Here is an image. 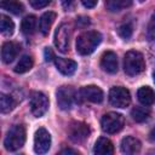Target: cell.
<instances>
[{
  "mask_svg": "<svg viewBox=\"0 0 155 155\" xmlns=\"http://www.w3.org/2000/svg\"><path fill=\"white\" fill-rule=\"evenodd\" d=\"M101 41H102L101 33L96 30L85 31L81 35H79V38L76 39V51L82 56L90 54L96 50V47L101 44Z\"/></svg>",
  "mask_w": 155,
  "mask_h": 155,
  "instance_id": "6da1fadb",
  "label": "cell"
},
{
  "mask_svg": "<svg viewBox=\"0 0 155 155\" xmlns=\"http://www.w3.org/2000/svg\"><path fill=\"white\" fill-rule=\"evenodd\" d=\"M145 68V62L144 57L140 52L138 51H128L125 54L124 58V69L125 73L133 76L140 74Z\"/></svg>",
  "mask_w": 155,
  "mask_h": 155,
  "instance_id": "7a4b0ae2",
  "label": "cell"
},
{
  "mask_svg": "<svg viewBox=\"0 0 155 155\" xmlns=\"http://www.w3.org/2000/svg\"><path fill=\"white\" fill-rule=\"evenodd\" d=\"M25 142V130L22 125H15L12 126L5 137L4 145L8 151H15L23 147Z\"/></svg>",
  "mask_w": 155,
  "mask_h": 155,
  "instance_id": "3957f363",
  "label": "cell"
},
{
  "mask_svg": "<svg viewBox=\"0 0 155 155\" xmlns=\"http://www.w3.org/2000/svg\"><path fill=\"white\" fill-rule=\"evenodd\" d=\"M124 125H125V117L121 114L114 113V111L104 114L102 120H101L102 130L107 133H110V134L121 131Z\"/></svg>",
  "mask_w": 155,
  "mask_h": 155,
  "instance_id": "277c9868",
  "label": "cell"
},
{
  "mask_svg": "<svg viewBox=\"0 0 155 155\" xmlns=\"http://www.w3.org/2000/svg\"><path fill=\"white\" fill-rule=\"evenodd\" d=\"M48 109V98L46 94L39 91H34L30 94V110L36 117L42 116Z\"/></svg>",
  "mask_w": 155,
  "mask_h": 155,
  "instance_id": "5b68a950",
  "label": "cell"
},
{
  "mask_svg": "<svg viewBox=\"0 0 155 155\" xmlns=\"http://www.w3.org/2000/svg\"><path fill=\"white\" fill-rule=\"evenodd\" d=\"M109 102L111 105L116 108H125L130 104L131 102V94L130 91L125 87L116 86L113 87L109 91Z\"/></svg>",
  "mask_w": 155,
  "mask_h": 155,
  "instance_id": "8992f818",
  "label": "cell"
},
{
  "mask_svg": "<svg viewBox=\"0 0 155 155\" xmlns=\"http://www.w3.org/2000/svg\"><path fill=\"white\" fill-rule=\"evenodd\" d=\"M51 134L44 127H40L34 136V151L39 155H44L50 150Z\"/></svg>",
  "mask_w": 155,
  "mask_h": 155,
  "instance_id": "52a82bcc",
  "label": "cell"
},
{
  "mask_svg": "<svg viewBox=\"0 0 155 155\" xmlns=\"http://www.w3.org/2000/svg\"><path fill=\"white\" fill-rule=\"evenodd\" d=\"M70 39V28L67 23H62L54 33V46L62 53L68 52Z\"/></svg>",
  "mask_w": 155,
  "mask_h": 155,
  "instance_id": "ba28073f",
  "label": "cell"
},
{
  "mask_svg": "<svg viewBox=\"0 0 155 155\" xmlns=\"http://www.w3.org/2000/svg\"><path fill=\"white\" fill-rule=\"evenodd\" d=\"M68 136L73 142L80 143V142H84L86 138H88L90 128L86 124L81 121H74L70 124L68 128Z\"/></svg>",
  "mask_w": 155,
  "mask_h": 155,
  "instance_id": "9c48e42d",
  "label": "cell"
},
{
  "mask_svg": "<svg viewBox=\"0 0 155 155\" xmlns=\"http://www.w3.org/2000/svg\"><path fill=\"white\" fill-rule=\"evenodd\" d=\"M78 94H79L80 101H88L92 103H101L104 97L103 91L98 86H94V85H88V86L82 87L78 92Z\"/></svg>",
  "mask_w": 155,
  "mask_h": 155,
  "instance_id": "30bf717a",
  "label": "cell"
},
{
  "mask_svg": "<svg viewBox=\"0 0 155 155\" xmlns=\"http://www.w3.org/2000/svg\"><path fill=\"white\" fill-rule=\"evenodd\" d=\"M74 101V90L70 86H61L57 90V103L58 107L63 110L71 108Z\"/></svg>",
  "mask_w": 155,
  "mask_h": 155,
  "instance_id": "8fae6325",
  "label": "cell"
},
{
  "mask_svg": "<svg viewBox=\"0 0 155 155\" xmlns=\"http://www.w3.org/2000/svg\"><path fill=\"white\" fill-rule=\"evenodd\" d=\"M21 51V46L13 41H6L1 47V59L4 63L8 64L15 61L17 54Z\"/></svg>",
  "mask_w": 155,
  "mask_h": 155,
  "instance_id": "7c38bea8",
  "label": "cell"
},
{
  "mask_svg": "<svg viewBox=\"0 0 155 155\" xmlns=\"http://www.w3.org/2000/svg\"><path fill=\"white\" fill-rule=\"evenodd\" d=\"M140 148H142L140 142L132 136L125 137L121 140V145H120L121 153L124 155H137L140 151Z\"/></svg>",
  "mask_w": 155,
  "mask_h": 155,
  "instance_id": "4fadbf2b",
  "label": "cell"
},
{
  "mask_svg": "<svg viewBox=\"0 0 155 155\" xmlns=\"http://www.w3.org/2000/svg\"><path fill=\"white\" fill-rule=\"evenodd\" d=\"M101 67L104 71L114 74L117 71V57L114 52L107 51L101 57Z\"/></svg>",
  "mask_w": 155,
  "mask_h": 155,
  "instance_id": "5bb4252c",
  "label": "cell"
},
{
  "mask_svg": "<svg viewBox=\"0 0 155 155\" xmlns=\"http://www.w3.org/2000/svg\"><path fill=\"white\" fill-rule=\"evenodd\" d=\"M54 64L58 71L62 73L63 75H73L78 68L76 62L67 58H54Z\"/></svg>",
  "mask_w": 155,
  "mask_h": 155,
  "instance_id": "9a60e30c",
  "label": "cell"
},
{
  "mask_svg": "<svg viewBox=\"0 0 155 155\" xmlns=\"http://www.w3.org/2000/svg\"><path fill=\"white\" fill-rule=\"evenodd\" d=\"M93 153L94 155H114V145L108 138L101 137L94 143Z\"/></svg>",
  "mask_w": 155,
  "mask_h": 155,
  "instance_id": "2e32d148",
  "label": "cell"
},
{
  "mask_svg": "<svg viewBox=\"0 0 155 155\" xmlns=\"http://www.w3.org/2000/svg\"><path fill=\"white\" fill-rule=\"evenodd\" d=\"M54 19H56V13H54V12H51V11L45 12V13L40 17L39 29H40V31H41L42 35H47V34H48V31H50V29H51V27H52Z\"/></svg>",
  "mask_w": 155,
  "mask_h": 155,
  "instance_id": "e0dca14e",
  "label": "cell"
},
{
  "mask_svg": "<svg viewBox=\"0 0 155 155\" xmlns=\"http://www.w3.org/2000/svg\"><path fill=\"white\" fill-rule=\"evenodd\" d=\"M137 97L143 105H151L155 103V92L148 86L140 87L137 92Z\"/></svg>",
  "mask_w": 155,
  "mask_h": 155,
  "instance_id": "ac0fdd59",
  "label": "cell"
},
{
  "mask_svg": "<svg viewBox=\"0 0 155 155\" xmlns=\"http://www.w3.org/2000/svg\"><path fill=\"white\" fill-rule=\"evenodd\" d=\"M36 29V17L33 16V15H29L27 17H24L22 19V23H21V30L23 34L25 35H31L34 34Z\"/></svg>",
  "mask_w": 155,
  "mask_h": 155,
  "instance_id": "d6986e66",
  "label": "cell"
},
{
  "mask_svg": "<svg viewBox=\"0 0 155 155\" xmlns=\"http://www.w3.org/2000/svg\"><path fill=\"white\" fill-rule=\"evenodd\" d=\"M33 64H34V61L31 58V56H23L18 63L16 64L15 67V73L17 74H23V73H27L29 71L31 68H33Z\"/></svg>",
  "mask_w": 155,
  "mask_h": 155,
  "instance_id": "ffe728a7",
  "label": "cell"
},
{
  "mask_svg": "<svg viewBox=\"0 0 155 155\" xmlns=\"http://www.w3.org/2000/svg\"><path fill=\"white\" fill-rule=\"evenodd\" d=\"M131 116L137 122H144L150 116V110L145 107H136L131 110Z\"/></svg>",
  "mask_w": 155,
  "mask_h": 155,
  "instance_id": "44dd1931",
  "label": "cell"
},
{
  "mask_svg": "<svg viewBox=\"0 0 155 155\" xmlns=\"http://www.w3.org/2000/svg\"><path fill=\"white\" fill-rule=\"evenodd\" d=\"M131 5L132 2L130 0H109L105 2V6L110 12H119Z\"/></svg>",
  "mask_w": 155,
  "mask_h": 155,
  "instance_id": "7402d4cb",
  "label": "cell"
},
{
  "mask_svg": "<svg viewBox=\"0 0 155 155\" xmlns=\"http://www.w3.org/2000/svg\"><path fill=\"white\" fill-rule=\"evenodd\" d=\"M0 30L2 34L5 35H11L15 30V23L12 22V19L5 15L0 16Z\"/></svg>",
  "mask_w": 155,
  "mask_h": 155,
  "instance_id": "603a6c76",
  "label": "cell"
},
{
  "mask_svg": "<svg viewBox=\"0 0 155 155\" xmlns=\"http://www.w3.org/2000/svg\"><path fill=\"white\" fill-rule=\"evenodd\" d=\"M15 105H16V102L11 96L5 94V93L0 94V109H1L2 113L11 111L15 108Z\"/></svg>",
  "mask_w": 155,
  "mask_h": 155,
  "instance_id": "cb8c5ba5",
  "label": "cell"
},
{
  "mask_svg": "<svg viewBox=\"0 0 155 155\" xmlns=\"http://www.w3.org/2000/svg\"><path fill=\"white\" fill-rule=\"evenodd\" d=\"M0 6L4 10H6L13 15H19L23 12V5L18 1H2L0 4Z\"/></svg>",
  "mask_w": 155,
  "mask_h": 155,
  "instance_id": "d4e9b609",
  "label": "cell"
},
{
  "mask_svg": "<svg viewBox=\"0 0 155 155\" xmlns=\"http://www.w3.org/2000/svg\"><path fill=\"white\" fill-rule=\"evenodd\" d=\"M132 31H133V29H132V24L128 23V22L122 23V24L117 28V33H119V35H120L122 39H125V40H128V39L132 36Z\"/></svg>",
  "mask_w": 155,
  "mask_h": 155,
  "instance_id": "484cf974",
  "label": "cell"
},
{
  "mask_svg": "<svg viewBox=\"0 0 155 155\" xmlns=\"http://www.w3.org/2000/svg\"><path fill=\"white\" fill-rule=\"evenodd\" d=\"M147 34H148V39L150 41H155V13L150 18V22L148 24V31H147Z\"/></svg>",
  "mask_w": 155,
  "mask_h": 155,
  "instance_id": "4316f807",
  "label": "cell"
},
{
  "mask_svg": "<svg viewBox=\"0 0 155 155\" xmlns=\"http://www.w3.org/2000/svg\"><path fill=\"white\" fill-rule=\"evenodd\" d=\"M29 4L34 8H42V7H45L50 4V0H30Z\"/></svg>",
  "mask_w": 155,
  "mask_h": 155,
  "instance_id": "83f0119b",
  "label": "cell"
},
{
  "mask_svg": "<svg viewBox=\"0 0 155 155\" xmlns=\"http://www.w3.org/2000/svg\"><path fill=\"white\" fill-rule=\"evenodd\" d=\"M90 24V18L85 17V16H80L79 18H76V25L78 27H86Z\"/></svg>",
  "mask_w": 155,
  "mask_h": 155,
  "instance_id": "f1b7e54d",
  "label": "cell"
},
{
  "mask_svg": "<svg viewBox=\"0 0 155 155\" xmlns=\"http://www.w3.org/2000/svg\"><path fill=\"white\" fill-rule=\"evenodd\" d=\"M44 54H45V59H46L47 62H48V61H52L53 58H56V57L53 56V52H52V50H51L50 47H46V48H45Z\"/></svg>",
  "mask_w": 155,
  "mask_h": 155,
  "instance_id": "f546056e",
  "label": "cell"
},
{
  "mask_svg": "<svg viewBox=\"0 0 155 155\" xmlns=\"http://www.w3.org/2000/svg\"><path fill=\"white\" fill-rule=\"evenodd\" d=\"M57 155H79L75 150H73V149H63L62 151H59Z\"/></svg>",
  "mask_w": 155,
  "mask_h": 155,
  "instance_id": "4dcf8cb0",
  "label": "cell"
},
{
  "mask_svg": "<svg viewBox=\"0 0 155 155\" xmlns=\"http://www.w3.org/2000/svg\"><path fill=\"white\" fill-rule=\"evenodd\" d=\"M82 5L85 6V7H87V8H90V7H94L96 5H97V1L96 0H93V1H90V0H84L82 1Z\"/></svg>",
  "mask_w": 155,
  "mask_h": 155,
  "instance_id": "1f68e13d",
  "label": "cell"
},
{
  "mask_svg": "<svg viewBox=\"0 0 155 155\" xmlns=\"http://www.w3.org/2000/svg\"><path fill=\"white\" fill-rule=\"evenodd\" d=\"M149 138H150V140H155V127L150 131V133H149Z\"/></svg>",
  "mask_w": 155,
  "mask_h": 155,
  "instance_id": "d6a6232c",
  "label": "cell"
},
{
  "mask_svg": "<svg viewBox=\"0 0 155 155\" xmlns=\"http://www.w3.org/2000/svg\"><path fill=\"white\" fill-rule=\"evenodd\" d=\"M153 79H154V82H155V73L153 74Z\"/></svg>",
  "mask_w": 155,
  "mask_h": 155,
  "instance_id": "836d02e7",
  "label": "cell"
}]
</instances>
